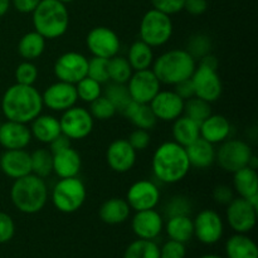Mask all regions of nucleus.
<instances>
[{
  "mask_svg": "<svg viewBox=\"0 0 258 258\" xmlns=\"http://www.w3.org/2000/svg\"><path fill=\"white\" fill-rule=\"evenodd\" d=\"M42 93L34 86L15 83L7 88L2 98V111L7 120L30 123L42 113Z\"/></svg>",
  "mask_w": 258,
  "mask_h": 258,
  "instance_id": "f257e3e1",
  "label": "nucleus"
},
{
  "mask_svg": "<svg viewBox=\"0 0 258 258\" xmlns=\"http://www.w3.org/2000/svg\"><path fill=\"white\" fill-rule=\"evenodd\" d=\"M151 168L159 181L175 184L188 175L191 166L184 146L175 141H165L154 153Z\"/></svg>",
  "mask_w": 258,
  "mask_h": 258,
  "instance_id": "f03ea898",
  "label": "nucleus"
},
{
  "mask_svg": "<svg viewBox=\"0 0 258 258\" xmlns=\"http://www.w3.org/2000/svg\"><path fill=\"white\" fill-rule=\"evenodd\" d=\"M47 184L44 179L28 174L15 179L10 189V199L15 208L24 214H35L42 211L48 202Z\"/></svg>",
  "mask_w": 258,
  "mask_h": 258,
  "instance_id": "7ed1b4c3",
  "label": "nucleus"
},
{
  "mask_svg": "<svg viewBox=\"0 0 258 258\" xmlns=\"http://www.w3.org/2000/svg\"><path fill=\"white\" fill-rule=\"evenodd\" d=\"M35 32L48 39H58L67 33L70 13L67 7L58 0H40L32 13Z\"/></svg>",
  "mask_w": 258,
  "mask_h": 258,
  "instance_id": "20e7f679",
  "label": "nucleus"
},
{
  "mask_svg": "<svg viewBox=\"0 0 258 258\" xmlns=\"http://www.w3.org/2000/svg\"><path fill=\"white\" fill-rule=\"evenodd\" d=\"M151 67L160 83L174 86L191 77L197 60L185 49H170L154 59Z\"/></svg>",
  "mask_w": 258,
  "mask_h": 258,
  "instance_id": "39448f33",
  "label": "nucleus"
},
{
  "mask_svg": "<svg viewBox=\"0 0 258 258\" xmlns=\"http://www.w3.org/2000/svg\"><path fill=\"white\" fill-rule=\"evenodd\" d=\"M86 198H87V189L85 183L77 176L59 179L50 193V201L53 206L57 211L66 214L77 212L85 204Z\"/></svg>",
  "mask_w": 258,
  "mask_h": 258,
  "instance_id": "423d86ee",
  "label": "nucleus"
},
{
  "mask_svg": "<svg viewBox=\"0 0 258 258\" xmlns=\"http://www.w3.org/2000/svg\"><path fill=\"white\" fill-rule=\"evenodd\" d=\"M173 29L170 15L153 8L144 14L140 22V39L151 48L161 47L170 40Z\"/></svg>",
  "mask_w": 258,
  "mask_h": 258,
  "instance_id": "0eeeda50",
  "label": "nucleus"
},
{
  "mask_svg": "<svg viewBox=\"0 0 258 258\" xmlns=\"http://www.w3.org/2000/svg\"><path fill=\"white\" fill-rule=\"evenodd\" d=\"M253 151L251 146L238 139H232L221 144L218 150H216V161L219 168L227 173H236L239 169L248 166Z\"/></svg>",
  "mask_w": 258,
  "mask_h": 258,
  "instance_id": "6e6552de",
  "label": "nucleus"
},
{
  "mask_svg": "<svg viewBox=\"0 0 258 258\" xmlns=\"http://www.w3.org/2000/svg\"><path fill=\"white\" fill-rule=\"evenodd\" d=\"M59 125L62 134L70 140H83L92 133L95 120L87 108L73 106L62 112Z\"/></svg>",
  "mask_w": 258,
  "mask_h": 258,
  "instance_id": "1a4fd4ad",
  "label": "nucleus"
},
{
  "mask_svg": "<svg viewBox=\"0 0 258 258\" xmlns=\"http://www.w3.org/2000/svg\"><path fill=\"white\" fill-rule=\"evenodd\" d=\"M86 45L93 57L110 59L117 55L121 43L117 33L108 27H95L86 37Z\"/></svg>",
  "mask_w": 258,
  "mask_h": 258,
  "instance_id": "9d476101",
  "label": "nucleus"
},
{
  "mask_svg": "<svg viewBox=\"0 0 258 258\" xmlns=\"http://www.w3.org/2000/svg\"><path fill=\"white\" fill-rule=\"evenodd\" d=\"M190 80L197 97L209 103L218 101L223 92V83L217 70L197 64Z\"/></svg>",
  "mask_w": 258,
  "mask_h": 258,
  "instance_id": "9b49d317",
  "label": "nucleus"
},
{
  "mask_svg": "<svg viewBox=\"0 0 258 258\" xmlns=\"http://www.w3.org/2000/svg\"><path fill=\"white\" fill-rule=\"evenodd\" d=\"M88 59L78 52H66L54 63V75L58 81L76 83L87 77Z\"/></svg>",
  "mask_w": 258,
  "mask_h": 258,
  "instance_id": "f8f14e48",
  "label": "nucleus"
},
{
  "mask_svg": "<svg viewBox=\"0 0 258 258\" xmlns=\"http://www.w3.org/2000/svg\"><path fill=\"white\" fill-rule=\"evenodd\" d=\"M133 101L138 103H150L156 93L161 90L160 81L154 75L153 70L134 71L126 83Z\"/></svg>",
  "mask_w": 258,
  "mask_h": 258,
  "instance_id": "ddd939ff",
  "label": "nucleus"
},
{
  "mask_svg": "<svg viewBox=\"0 0 258 258\" xmlns=\"http://www.w3.org/2000/svg\"><path fill=\"white\" fill-rule=\"evenodd\" d=\"M227 221L229 227L237 233H248L254 228L257 222V209L247 199L237 197L227 204Z\"/></svg>",
  "mask_w": 258,
  "mask_h": 258,
  "instance_id": "4468645a",
  "label": "nucleus"
},
{
  "mask_svg": "<svg viewBox=\"0 0 258 258\" xmlns=\"http://www.w3.org/2000/svg\"><path fill=\"white\" fill-rule=\"evenodd\" d=\"M194 236L204 244H214L222 238L224 224L222 217L213 209H203L193 221Z\"/></svg>",
  "mask_w": 258,
  "mask_h": 258,
  "instance_id": "2eb2a0df",
  "label": "nucleus"
},
{
  "mask_svg": "<svg viewBox=\"0 0 258 258\" xmlns=\"http://www.w3.org/2000/svg\"><path fill=\"white\" fill-rule=\"evenodd\" d=\"M42 100L43 105L50 111L64 112L66 110L73 107L77 103L78 96L76 86L72 83L57 81L45 88L42 95Z\"/></svg>",
  "mask_w": 258,
  "mask_h": 258,
  "instance_id": "dca6fc26",
  "label": "nucleus"
},
{
  "mask_svg": "<svg viewBox=\"0 0 258 258\" xmlns=\"http://www.w3.org/2000/svg\"><path fill=\"white\" fill-rule=\"evenodd\" d=\"M126 202L135 212L155 209L160 202V190L151 180H138L128 188L126 193Z\"/></svg>",
  "mask_w": 258,
  "mask_h": 258,
  "instance_id": "f3484780",
  "label": "nucleus"
},
{
  "mask_svg": "<svg viewBox=\"0 0 258 258\" xmlns=\"http://www.w3.org/2000/svg\"><path fill=\"white\" fill-rule=\"evenodd\" d=\"M138 151L126 139H116L106 150V161L111 170L116 173H127L136 163Z\"/></svg>",
  "mask_w": 258,
  "mask_h": 258,
  "instance_id": "a211bd4d",
  "label": "nucleus"
},
{
  "mask_svg": "<svg viewBox=\"0 0 258 258\" xmlns=\"http://www.w3.org/2000/svg\"><path fill=\"white\" fill-rule=\"evenodd\" d=\"M154 115L160 121L173 122L174 120L183 115L184 100L170 90L159 91L155 97L149 103Z\"/></svg>",
  "mask_w": 258,
  "mask_h": 258,
  "instance_id": "6ab92c4d",
  "label": "nucleus"
},
{
  "mask_svg": "<svg viewBox=\"0 0 258 258\" xmlns=\"http://www.w3.org/2000/svg\"><path fill=\"white\" fill-rule=\"evenodd\" d=\"M32 134L27 123L7 120L0 125V145L5 150L25 149L32 141Z\"/></svg>",
  "mask_w": 258,
  "mask_h": 258,
  "instance_id": "aec40b11",
  "label": "nucleus"
},
{
  "mask_svg": "<svg viewBox=\"0 0 258 258\" xmlns=\"http://www.w3.org/2000/svg\"><path fill=\"white\" fill-rule=\"evenodd\" d=\"M163 217L155 209L136 212L131 221V228L140 239L156 238L163 231Z\"/></svg>",
  "mask_w": 258,
  "mask_h": 258,
  "instance_id": "412c9836",
  "label": "nucleus"
},
{
  "mask_svg": "<svg viewBox=\"0 0 258 258\" xmlns=\"http://www.w3.org/2000/svg\"><path fill=\"white\" fill-rule=\"evenodd\" d=\"M0 169L7 176L19 179L32 173L30 154L25 149L19 150H5L0 156Z\"/></svg>",
  "mask_w": 258,
  "mask_h": 258,
  "instance_id": "4be33fe9",
  "label": "nucleus"
},
{
  "mask_svg": "<svg viewBox=\"0 0 258 258\" xmlns=\"http://www.w3.org/2000/svg\"><path fill=\"white\" fill-rule=\"evenodd\" d=\"M232 126L228 118L223 115H214L212 113L209 117H207L203 122L199 125V133L201 138L207 140L208 143L222 144L228 139L231 135Z\"/></svg>",
  "mask_w": 258,
  "mask_h": 258,
  "instance_id": "5701e85b",
  "label": "nucleus"
},
{
  "mask_svg": "<svg viewBox=\"0 0 258 258\" xmlns=\"http://www.w3.org/2000/svg\"><path fill=\"white\" fill-rule=\"evenodd\" d=\"M82 168V159L77 150L70 146L53 154V173L59 179L77 176Z\"/></svg>",
  "mask_w": 258,
  "mask_h": 258,
  "instance_id": "b1692460",
  "label": "nucleus"
},
{
  "mask_svg": "<svg viewBox=\"0 0 258 258\" xmlns=\"http://www.w3.org/2000/svg\"><path fill=\"white\" fill-rule=\"evenodd\" d=\"M185 151L191 168L208 169L216 161L214 145L202 138H198L190 145L186 146Z\"/></svg>",
  "mask_w": 258,
  "mask_h": 258,
  "instance_id": "393cba45",
  "label": "nucleus"
},
{
  "mask_svg": "<svg viewBox=\"0 0 258 258\" xmlns=\"http://www.w3.org/2000/svg\"><path fill=\"white\" fill-rule=\"evenodd\" d=\"M30 125L32 138L42 144H50L57 136L62 134L59 125V118L53 115H38Z\"/></svg>",
  "mask_w": 258,
  "mask_h": 258,
  "instance_id": "a878e982",
  "label": "nucleus"
},
{
  "mask_svg": "<svg viewBox=\"0 0 258 258\" xmlns=\"http://www.w3.org/2000/svg\"><path fill=\"white\" fill-rule=\"evenodd\" d=\"M131 208L127 204L126 199L122 198H110L103 202L100 207V218L103 223L111 224H121L130 217Z\"/></svg>",
  "mask_w": 258,
  "mask_h": 258,
  "instance_id": "bb28decb",
  "label": "nucleus"
},
{
  "mask_svg": "<svg viewBox=\"0 0 258 258\" xmlns=\"http://www.w3.org/2000/svg\"><path fill=\"white\" fill-rule=\"evenodd\" d=\"M123 116L128 118L133 122L136 128H143V130H151L158 122V118L154 115L149 103H138L135 101H131L127 107L123 110Z\"/></svg>",
  "mask_w": 258,
  "mask_h": 258,
  "instance_id": "cd10ccee",
  "label": "nucleus"
},
{
  "mask_svg": "<svg viewBox=\"0 0 258 258\" xmlns=\"http://www.w3.org/2000/svg\"><path fill=\"white\" fill-rule=\"evenodd\" d=\"M171 135H173V141H175L179 145L186 148L193 141L201 138L199 123L193 121L191 118L186 117L185 115L179 116L176 120L173 121Z\"/></svg>",
  "mask_w": 258,
  "mask_h": 258,
  "instance_id": "c85d7f7f",
  "label": "nucleus"
},
{
  "mask_svg": "<svg viewBox=\"0 0 258 258\" xmlns=\"http://www.w3.org/2000/svg\"><path fill=\"white\" fill-rule=\"evenodd\" d=\"M233 188L238 197L244 199L258 194V175L256 169L244 166L233 173Z\"/></svg>",
  "mask_w": 258,
  "mask_h": 258,
  "instance_id": "c756f323",
  "label": "nucleus"
},
{
  "mask_svg": "<svg viewBox=\"0 0 258 258\" xmlns=\"http://www.w3.org/2000/svg\"><path fill=\"white\" fill-rule=\"evenodd\" d=\"M45 50V38L38 32L25 33L18 43V53L24 60L38 59Z\"/></svg>",
  "mask_w": 258,
  "mask_h": 258,
  "instance_id": "7c9ffc66",
  "label": "nucleus"
},
{
  "mask_svg": "<svg viewBox=\"0 0 258 258\" xmlns=\"http://www.w3.org/2000/svg\"><path fill=\"white\" fill-rule=\"evenodd\" d=\"M226 253L228 258H258L256 243L244 233L234 234L227 241Z\"/></svg>",
  "mask_w": 258,
  "mask_h": 258,
  "instance_id": "2f4dec72",
  "label": "nucleus"
},
{
  "mask_svg": "<svg viewBox=\"0 0 258 258\" xmlns=\"http://www.w3.org/2000/svg\"><path fill=\"white\" fill-rule=\"evenodd\" d=\"M127 60L134 71L149 70L154 62L153 48L143 40H136L128 48Z\"/></svg>",
  "mask_w": 258,
  "mask_h": 258,
  "instance_id": "473e14b6",
  "label": "nucleus"
},
{
  "mask_svg": "<svg viewBox=\"0 0 258 258\" xmlns=\"http://www.w3.org/2000/svg\"><path fill=\"white\" fill-rule=\"evenodd\" d=\"M166 233L173 241L185 243L194 236L193 221L189 216L170 217L166 223Z\"/></svg>",
  "mask_w": 258,
  "mask_h": 258,
  "instance_id": "72a5a7b5",
  "label": "nucleus"
},
{
  "mask_svg": "<svg viewBox=\"0 0 258 258\" xmlns=\"http://www.w3.org/2000/svg\"><path fill=\"white\" fill-rule=\"evenodd\" d=\"M32 174L44 179L53 173V154L49 149H37L30 154Z\"/></svg>",
  "mask_w": 258,
  "mask_h": 258,
  "instance_id": "f704fd0d",
  "label": "nucleus"
},
{
  "mask_svg": "<svg viewBox=\"0 0 258 258\" xmlns=\"http://www.w3.org/2000/svg\"><path fill=\"white\" fill-rule=\"evenodd\" d=\"M123 258H160V248L153 239H136L126 248Z\"/></svg>",
  "mask_w": 258,
  "mask_h": 258,
  "instance_id": "c9c22d12",
  "label": "nucleus"
},
{
  "mask_svg": "<svg viewBox=\"0 0 258 258\" xmlns=\"http://www.w3.org/2000/svg\"><path fill=\"white\" fill-rule=\"evenodd\" d=\"M134 70L131 68L127 58L115 55L108 59V77L110 82L115 83H127L133 76Z\"/></svg>",
  "mask_w": 258,
  "mask_h": 258,
  "instance_id": "e433bc0d",
  "label": "nucleus"
},
{
  "mask_svg": "<svg viewBox=\"0 0 258 258\" xmlns=\"http://www.w3.org/2000/svg\"><path fill=\"white\" fill-rule=\"evenodd\" d=\"M183 115H185L186 117L191 118V120L201 125L207 117L212 115L211 103L197 97V96L188 98V100L184 101Z\"/></svg>",
  "mask_w": 258,
  "mask_h": 258,
  "instance_id": "4c0bfd02",
  "label": "nucleus"
},
{
  "mask_svg": "<svg viewBox=\"0 0 258 258\" xmlns=\"http://www.w3.org/2000/svg\"><path fill=\"white\" fill-rule=\"evenodd\" d=\"M105 97H107L111 101L113 106H115L116 111L122 113L123 110L127 107L128 103L133 101L131 98L128 88L125 83H115L110 82L105 90Z\"/></svg>",
  "mask_w": 258,
  "mask_h": 258,
  "instance_id": "58836bf2",
  "label": "nucleus"
},
{
  "mask_svg": "<svg viewBox=\"0 0 258 258\" xmlns=\"http://www.w3.org/2000/svg\"><path fill=\"white\" fill-rule=\"evenodd\" d=\"M212 47L213 44H212V39L209 35L204 34V33H197L189 38L185 50L194 59L198 60L204 55L209 54L212 52Z\"/></svg>",
  "mask_w": 258,
  "mask_h": 258,
  "instance_id": "ea45409f",
  "label": "nucleus"
},
{
  "mask_svg": "<svg viewBox=\"0 0 258 258\" xmlns=\"http://www.w3.org/2000/svg\"><path fill=\"white\" fill-rule=\"evenodd\" d=\"M76 91H77L78 100L83 101L86 103H91L96 98L102 95V85L97 81L92 80L90 77H85L80 82L76 83Z\"/></svg>",
  "mask_w": 258,
  "mask_h": 258,
  "instance_id": "a19ab883",
  "label": "nucleus"
},
{
  "mask_svg": "<svg viewBox=\"0 0 258 258\" xmlns=\"http://www.w3.org/2000/svg\"><path fill=\"white\" fill-rule=\"evenodd\" d=\"M90 113L93 117V120L98 121H106L112 118L116 115V108L115 106L111 103V101L107 97H105L103 95H101L100 97L96 98L95 101L90 103Z\"/></svg>",
  "mask_w": 258,
  "mask_h": 258,
  "instance_id": "79ce46f5",
  "label": "nucleus"
},
{
  "mask_svg": "<svg viewBox=\"0 0 258 258\" xmlns=\"http://www.w3.org/2000/svg\"><path fill=\"white\" fill-rule=\"evenodd\" d=\"M193 211V206L188 197L175 196L171 197L170 201L166 203L164 212L168 218L176 216H189Z\"/></svg>",
  "mask_w": 258,
  "mask_h": 258,
  "instance_id": "37998d69",
  "label": "nucleus"
},
{
  "mask_svg": "<svg viewBox=\"0 0 258 258\" xmlns=\"http://www.w3.org/2000/svg\"><path fill=\"white\" fill-rule=\"evenodd\" d=\"M87 77L97 81L101 85L110 82L108 77V59L100 57H92L88 59Z\"/></svg>",
  "mask_w": 258,
  "mask_h": 258,
  "instance_id": "c03bdc74",
  "label": "nucleus"
},
{
  "mask_svg": "<svg viewBox=\"0 0 258 258\" xmlns=\"http://www.w3.org/2000/svg\"><path fill=\"white\" fill-rule=\"evenodd\" d=\"M38 80V68L30 60H24L15 70V81L19 85L34 86Z\"/></svg>",
  "mask_w": 258,
  "mask_h": 258,
  "instance_id": "a18cd8bd",
  "label": "nucleus"
},
{
  "mask_svg": "<svg viewBox=\"0 0 258 258\" xmlns=\"http://www.w3.org/2000/svg\"><path fill=\"white\" fill-rule=\"evenodd\" d=\"M185 0H151L154 9L168 15H174L180 13L184 9Z\"/></svg>",
  "mask_w": 258,
  "mask_h": 258,
  "instance_id": "49530a36",
  "label": "nucleus"
},
{
  "mask_svg": "<svg viewBox=\"0 0 258 258\" xmlns=\"http://www.w3.org/2000/svg\"><path fill=\"white\" fill-rule=\"evenodd\" d=\"M127 141L136 151H143L145 150V149H148V146L150 145L151 138L148 130L135 128V130L130 134Z\"/></svg>",
  "mask_w": 258,
  "mask_h": 258,
  "instance_id": "de8ad7c7",
  "label": "nucleus"
},
{
  "mask_svg": "<svg viewBox=\"0 0 258 258\" xmlns=\"http://www.w3.org/2000/svg\"><path fill=\"white\" fill-rule=\"evenodd\" d=\"M186 249L184 243L170 239L160 249V258H185Z\"/></svg>",
  "mask_w": 258,
  "mask_h": 258,
  "instance_id": "09e8293b",
  "label": "nucleus"
},
{
  "mask_svg": "<svg viewBox=\"0 0 258 258\" xmlns=\"http://www.w3.org/2000/svg\"><path fill=\"white\" fill-rule=\"evenodd\" d=\"M15 224L9 214L0 212V243H7L14 237Z\"/></svg>",
  "mask_w": 258,
  "mask_h": 258,
  "instance_id": "8fccbe9b",
  "label": "nucleus"
},
{
  "mask_svg": "<svg viewBox=\"0 0 258 258\" xmlns=\"http://www.w3.org/2000/svg\"><path fill=\"white\" fill-rule=\"evenodd\" d=\"M234 198V193L232 190L231 186L224 185H217L213 190V199L216 203L222 204V206H227V204L231 203Z\"/></svg>",
  "mask_w": 258,
  "mask_h": 258,
  "instance_id": "3c124183",
  "label": "nucleus"
},
{
  "mask_svg": "<svg viewBox=\"0 0 258 258\" xmlns=\"http://www.w3.org/2000/svg\"><path fill=\"white\" fill-rule=\"evenodd\" d=\"M183 10L194 17H199L208 10V0H185Z\"/></svg>",
  "mask_w": 258,
  "mask_h": 258,
  "instance_id": "603ef678",
  "label": "nucleus"
},
{
  "mask_svg": "<svg viewBox=\"0 0 258 258\" xmlns=\"http://www.w3.org/2000/svg\"><path fill=\"white\" fill-rule=\"evenodd\" d=\"M174 92H175L179 97L183 98L184 101L196 96V93H194L193 83H191L190 78H188V80H184V81H181V82L174 85Z\"/></svg>",
  "mask_w": 258,
  "mask_h": 258,
  "instance_id": "864d4df0",
  "label": "nucleus"
},
{
  "mask_svg": "<svg viewBox=\"0 0 258 258\" xmlns=\"http://www.w3.org/2000/svg\"><path fill=\"white\" fill-rule=\"evenodd\" d=\"M40 0H12V4L15 9L22 14H32Z\"/></svg>",
  "mask_w": 258,
  "mask_h": 258,
  "instance_id": "5fc2aeb1",
  "label": "nucleus"
},
{
  "mask_svg": "<svg viewBox=\"0 0 258 258\" xmlns=\"http://www.w3.org/2000/svg\"><path fill=\"white\" fill-rule=\"evenodd\" d=\"M48 145H49L50 153L55 154V153H58V151H62V150H64V149L70 148L71 140L66 135L60 134L59 136H57V138H55L52 143L48 144Z\"/></svg>",
  "mask_w": 258,
  "mask_h": 258,
  "instance_id": "6e6d98bb",
  "label": "nucleus"
},
{
  "mask_svg": "<svg viewBox=\"0 0 258 258\" xmlns=\"http://www.w3.org/2000/svg\"><path fill=\"white\" fill-rule=\"evenodd\" d=\"M198 66H203V67L212 68V70H217L218 68V59L216 58V55H213L212 53L204 55L199 59Z\"/></svg>",
  "mask_w": 258,
  "mask_h": 258,
  "instance_id": "4d7b16f0",
  "label": "nucleus"
},
{
  "mask_svg": "<svg viewBox=\"0 0 258 258\" xmlns=\"http://www.w3.org/2000/svg\"><path fill=\"white\" fill-rule=\"evenodd\" d=\"M12 5V0H0V18L4 17L10 9Z\"/></svg>",
  "mask_w": 258,
  "mask_h": 258,
  "instance_id": "13d9d810",
  "label": "nucleus"
},
{
  "mask_svg": "<svg viewBox=\"0 0 258 258\" xmlns=\"http://www.w3.org/2000/svg\"><path fill=\"white\" fill-rule=\"evenodd\" d=\"M201 258H223V257L217 256V254H206V256H202Z\"/></svg>",
  "mask_w": 258,
  "mask_h": 258,
  "instance_id": "bf43d9fd",
  "label": "nucleus"
},
{
  "mask_svg": "<svg viewBox=\"0 0 258 258\" xmlns=\"http://www.w3.org/2000/svg\"><path fill=\"white\" fill-rule=\"evenodd\" d=\"M58 2L63 3V4H68V3H72V2H75V0H58Z\"/></svg>",
  "mask_w": 258,
  "mask_h": 258,
  "instance_id": "052dcab7",
  "label": "nucleus"
},
{
  "mask_svg": "<svg viewBox=\"0 0 258 258\" xmlns=\"http://www.w3.org/2000/svg\"><path fill=\"white\" fill-rule=\"evenodd\" d=\"M0 125H2V120H0Z\"/></svg>",
  "mask_w": 258,
  "mask_h": 258,
  "instance_id": "680f3d73",
  "label": "nucleus"
}]
</instances>
